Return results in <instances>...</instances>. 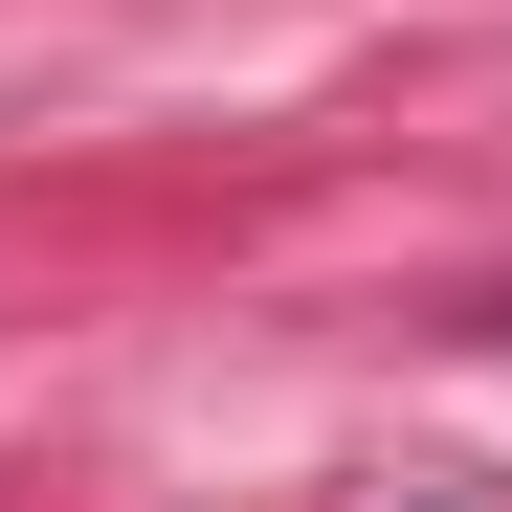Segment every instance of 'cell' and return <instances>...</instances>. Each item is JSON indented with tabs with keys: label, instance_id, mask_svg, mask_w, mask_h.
Returning a JSON list of instances; mask_svg holds the SVG:
<instances>
[]
</instances>
